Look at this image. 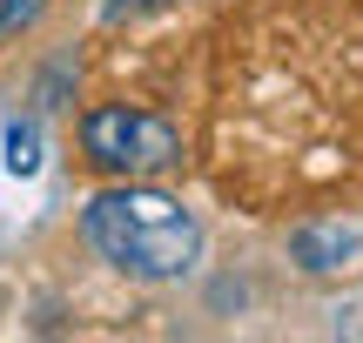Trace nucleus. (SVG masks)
<instances>
[{
    "label": "nucleus",
    "instance_id": "1",
    "mask_svg": "<svg viewBox=\"0 0 363 343\" xmlns=\"http://www.w3.org/2000/svg\"><path fill=\"white\" fill-rule=\"evenodd\" d=\"M88 242L121 269V276H142V283H169L195 269V249H202V229L195 215L182 209L175 196L162 189H108V196L88 202Z\"/></svg>",
    "mask_w": 363,
    "mask_h": 343
},
{
    "label": "nucleus",
    "instance_id": "2",
    "mask_svg": "<svg viewBox=\"0 0 363 343\" xmlns=\"http://www.w3.org/2000/svg\"><path fill=\"white\" fill-rule=\"evenodd\" d=\"M81 148H88L94 169L128 175V182H142V175H162V169H175V162H182V135H175L162 115H148V108H128V101L94 108V115L81 121Z\"/></svg>",
    "mask_w": 363,
    "mask_h": 343
},
{
    "label": "nucleus",
    "instance_id": "3",
    "mask_svg": "<svg viewBox=\"0 0 363 343\" xmlns=\"http://www.w3.org/2000/svg\"><path fill=\"white\" fill-rule=\"evenodd\" d=\"M7 169L13 175H34L40 169V128H34V121H13V128H7Z\"/></svg>",
    "mask_w": 363,
    "mask_h": 343
},
{
    "label": "nucleus",
    "instance_id": "4",
    "mask_svg": "<svg viewBox=\"0 0 363 343\" xmlns=\"http://www.w3.org/2000/svg\"><path fill=\"white\" fill-rule=\"evenodd\" d=\"M350 242L343 236H316V229H303L296 236V256H303V269H330V256H343Z\"/></svg>",
    "mask_w": 363,
    "mask_h": 343
},
{
    "label": "nucleus",
    "instance_id": "5",
    "mask_svg": "<svg viewBox=\"0 0 363 343\" xmlns=\"http://www.w3.org/2000/svg\"><path fill=\"white\" fill-rule=\"evenodd\" d=\"M40 13H48V0H0V40L21 34V27H34Z\"/></svg>",
    "mask_w": 363,
    "mask_h": 343
}]
</instances>
